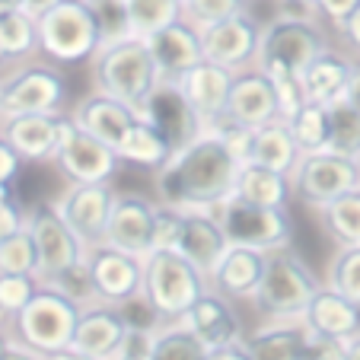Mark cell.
<instances>
[{"label":"cell","mask_w":360,"mask_h":360,"mask_svg":"<svg viewBox=\"0 0 360 360\" xmlns=\"http://www.w3.org/2000/svg\"><path fill=\"white\" fill-rule=\"evenodd\" d=\"M239 169L243 160L230 143L214 131H204L188 147L176 150L163 169H157V198L182 211H214L236 195Z\"/></svg>","instance_id":"obj_1"},{"label":"cell","mask_w":360,"mask_h":360,"mask_svg":"<svg viewBox=\"0 0 360 360\" xmlns=\"http://www.w3.org/2000/svg\"><path fill=\"white\" fill-rule=\"evenodd\" d=\"M93 68V89L105 93L112 99H122L124 105H141L150 99V93L163 83V74L157 68V58L150 51L147 39L131 35V39L102 45L96 58L89 61Z\"/></svg>","instance_id":"obj_2"},{"label":"cell","mask_w":360,"mask_h":360,"mask_svg":"<svg viewBox=\"0 0 360 360\" xmlns=\"http://www.w3.org/2000/svg\"><path fill=\"white\" fill-rule=\"evenodd\" d=\"M319 287L322 281L313 274V268L287 245L268 252L262 284L249 303L265 322H293L303 319L306 306L313 303Z\"/></svg>","instance_id":"obj_3"},{"label":"cell","mask_w":360,"mask_h":360,"mask_svg":"<svg viewBox=\"0 0 360 360\" xmlns=\"http://www.w3.org/2000/svg\"><path fill=\"white\" fill-rule=\"evenodd\" d=\"M328 48L322 26L309 13H281L262 26L259 61L271 80L278 77H303V70Z\"/></svg>","instance_id":"obj_4"},{"label":"cell","mask_w":360,"mask_h":360,"mask_svg":"<svg viewBox=\"0 0 360 360\" xmlns=\"http://www.w3.org/2000/svg\"><path fill=\"white\" fill-rule=\"evenodd\" d=\"M80 303L61 293L58 287L41 284L39 293L10 319V335L39 354H55L74 345Z\"/></svg>","instance_id":"obj_5"},{"label":"cell","mask_w":360,"mask_h":360,"mask_svg":"<svg viewBox=\"0 0 360 360\" xmlns=\"http://www.w3.org/2000/svg\"><path fill=\"white\" fill-rule=\"evenodd\" d=\"M102 39L89 0H61L39 16V51L51 64H86L96 58Z\"/></svg>","instance_id":"obj_6"},{"label":"cell","mask_w":360,"mask_h":360,"mask_svg":"<svg viewBox=\"0 0 360 360\" xmlns=\"http://www.w3.org/2000/svg\"><path fill=\"white\" fill-rule=\"evenodd\" d=\"M207 287L211 281L176 249H153L143 259V297L157 306L166 322L182 319Z\"/></svg>","instance_id":"obj_7"},{"label":"cell","mask_w":360,"mask_h":360,"mask_svg":"<svg viewBox=\"0 0 360 360\" xmlns=\"http://www.w3.org/2000/svg\"><path fill=\"white\" fill-rule=\"evenodd\" d=\"M230 245H249L259 252L287 249L293 243V217L287 207H265L243 198H226L214 207Z\"/></svg>","instance_id":"obj_8"},{"label":"cell","mask_w":360,"mask_h":360,"mask_svg":"<svg viewBox=\"0 0 360 360\" xmlns=\"http://www.w3.org/2000/svg\"><path fill=\"white\" fill-rule=\"evenodd\" d=\"M68 80L55 64H20L0 77V122L35 112H64Z\"/></svg>","instance_id":"obj_9"},{"label":"cell","mask_w":360,"mask_h":360,"mask_svg":"<svg viewBox=\"0 0 360 360\" xmlns=\"http://www.w3.org/2000/svg\"><path fill=\"white\" fill-rule=\"evenodd\" d=\"M26 230L35 239V252H39V281L48 284L61 271L80 265L86 259V245L80 243L68 220L61 217L55 201H39L35 207L26 211Z\"/></svg>","instance_id":"obj_10"},{"label":"cell","mask_w":360,"mask_h":360,"mask_svg":"<svg viewBox=\"0 0 360 360\" xmlns=\"http://www.w3.org/2000/svg\"><path fill=\"white\" fill-rule=\"evenodd\" d=\"M293 195L303 204L322 211L335 198L360 188V163L347 153L319 150V153H303L293 169Z\"/></svg>","instance_id":"obj_11"},{"label":"cell","mask_w":360,"mask_h":360,"mask_svg":"<svg viewBox=\"0 0 360 360\" xmlns=\"http://www.w3.org/2000/svg\"><path fill=\"white\" fill-rule=\"evenodd\" d=\"M55 166L70 185H93V182H112L122 169L118 150L102 143L89 131H83L74 118H64V137L58 147Z\"/></svg>","instance_id":"obj_12"},{"label":"cell","mask_w":360,"mask_h":360,"mask_svg":"<svg viewBox=\"0 0 360 360\" xmlns=\"http://www.w3.org/2000/svg\"><path fill=\"white\" fill-rule=\"evenodd\" d=\"M118 191L112 188V182H93V185H70L55 198L61 217L68 220V226L80 236V243L86 249L105 243V230H109L112 204H115Z\"/></svg>","instance_id":"obj_13"},{"label":"cell","mask_w":360,"mask_h":360,"mask_svg":"<svg viewBox=\"0 0 360 360\" xmlns=\"http://www.w3.org/2000/svg\"><path fill=\"white\" fill-rule=\"evenodd\" d=\"M204 58L230 70H249L259 61L262 45V22L252 13H239L230 20H220L214 26L201 29Z\"/></svg>","instance_id":"obj_14"},{"label":"cell","mask_w":360,"mask_h":360,"mask_svg":"<svg viewBox=\"0 0 360 360\" xmlns=\"http://www.w3.org/2000/svg\"><path fill=\"white\" fill-rule=\"evenodd\" d=\"M141 118H147L169 141L172 153L188 147L191 141H198L204 134V118L191 109V102L185 99L176 80H163L150 93V99L141 105Z\"/></svg>","instance_id":"obj_15"},{"label":"cell","mask_w":360,"mask_h":360,"mask_svg":"<svg viewBox=\"0 0 360 360\" xmlns=\"http://www.w3.org/2000/svg\"><path fill=\"white\" fill-rule=\"evenodd\" d=\"M89 271H93L96 297L102 303H128L131 297L143 293V259L122 252L109 243H99L86 252Z\"/></svg>","instance_id":"obj_16"},{"label":"cell","mask_w":360,"mask_h":360,"mask_svg":"<svg viewBox=\"0 0 360 360\" xmlns=\"http://www.w3.org/2000/svg\"><path fill=\"white\" fill-rule=\"evenodd\" d=\"M153 224H157V201H150L137 191H118L115 204H112L105 243L147 259L153 252Z\"/></svg>","instance_id":"obj_17"},{"label":"cell","mask_w":360,"mask_h":360,"mask_svg":"<svg viewBox=\"0 0 360 360\" xmlns=\"http://www.w3.org/2000/svg\"><path fill=\"white\" fill-rule=\"evenodd\" d=\"M128 319H124L122 306L115 303H93L80 309V319H77V332H74V345L77 351L89 354V357L99 360H118L122 357V347L128 341Z\"/></svg>","instance_id":"obj_18"},{"label":"cell","mask_w":360,"mask_h":360,"mask_svg":"<svg viewBox=\"0 0 360 360\" xmlns=\"http://www.w3.org/2000/svg\"><path fill=\"white\" fill-rule=\"evenodd\" d=\"M64 112H35L13 115L0 122V134L7 137L22 157V163H55L64 137Z\"/></svg>","instance_id":"obj_19"},{"label":"cell","mask_w":360,"mask_h":360,"mask_svg":"<svg viewBox=\"0 0 360 360\" xmlns=\"http://www.w3.org/2000/svg\"><path fill=\"white\" fill-rule=\"evenodd\" d=\"M220 118H230V122L243 124V128H262V124L281 118V102H278L274 80L262 68L239 70L230 89L226 112Z\"/></svg>","instance_id":"obj_20"},{"label":"cell","mask_w":360,"mask_h":360,"mask_svg":"<svg viewBox=\"0 0 360 360\" xmlns=\"http://www.w3.org/2000/svg\"><path fill=\"white\" fill-rule=\"evenodd\" d=\"M182 322L204 345L211 347V351L239 345V341L245 338L243 319H239L236 309H233V300L224 297L220 290H214V287H207V290L198 297V303L182 316Z\"/></svg>","instance_id":"obj_21"},{"label":"cell","mask_w":360,"mask_h":360,"mask_svg":"<svg viewBox=\"0 0 360 360\" xmlns=\"http://www.w3.org/2000/svg\"><path fill=\"white\" fill-rule=\"evenodd\" d=\"M70 118H74L83 131L99 137L102 143H109V147L118 150L124 143V137L131 134V128L141 122V112H137L134 105H124L122 99H112V96L93 89V93L83 96L74 105Z\"/></svg>","instance_id":"obj_22"},{"label":"cell","mask_w":360,"mask_h":360,"mask_svg":"<svg viewBox=\"0 0 360 360\" xmlns=\"http://www.w3.org/2000/svg\"><path fill=\"white\" fill-rule=\"evenodd\" d=\"M249 360H316L319 341L306 328L303 319L268 322L243 338Z\"/></svg>","instance_id":"obj_23"},{"label":"cell","mask_w":360,"mask_h":360,"mask_svg":"<svg viewBox=\"0 0 360 360\" xmlns=\"http://www.w3.org/2000/svg\"><path fill=\"white\" fill-rule=\"evenodd\" d=\"M306 328L313 332L316 341H338L347 345L351 338L360 335V306L351 303L345 293H338L335 287L322 284L316 290L313 303L306 306L303 313Z\"/></svg>","instance_id":"obj_24"},{"label":"cell","mask_w":360,"mask_h":360,"mask_svg":"<svg viewBox=\"0 0 360 360\" xmlns=\"http://www.w3.org/2000/svg\"><path fill=\"white\" fill-rule=\"evenodd\" d=\"M147 45L157 58V68L163 74V80H179L182 74H188L195 64L204 61V41L201 29L191 26L188 20H176L166 29L147 35Z\"/></svg>","instance_id":"obj_25"},{"label":"cell","mask_w":360,"mask_h":360,"mask_svg":"<svg viewBox=\"0 0 360 360\" xmlns=\"http://www.w3.org/2000/svg\"><path fill=\"white\" fill-rule=\"evenodd\" d=\"M233 80H236V70L220 68V64H214V61L204 58V61L195 64L188 74L179 77L176 83L185 93V99L191 102V109L204 118V128H207V124L217 122V118L226 112Z\"/></svg>","instance_id":"obj_26"},{"label":"cell","mask_w":360,"mask_h":360,"mask_svg":"<svg viewBox=\"0 0 360 360\" xmlns=\"http://www.w3.org/2000/svg\"><path fill=\"white\" fill-rule=\"evenodd\" d=\"M230 239H226L224 226H220L214 211H185V230L179 239V249L204 278L211 281V274L217 271V265L224 262Z\"/></svg>","instance_id":"obj_27"},{"label":"cell","mask_w":360,"mask_h":360,"mask_svg":"<svg viewBox=\"0 0 360 360\" xmlns=\"http://www.w3.org/2000/svg\"><path fill=\"white\" fill-rule=\"evenodd\" d=\"M265 262L268 252L249 249V245H230L217 271L211 274V287L230 300H252L262 284V274H265Z\"/></svg>","instance_id":"obj_28"},{"label":"cell","mask_w":360,"mask_h":360,"mask_svg":"<svg viewBox=\"0 0 360 360\" xmlns=\"http://www.w3.org/2000/svg\"><path fill=\"white\" fill-rule=\"evenodd\" d=\"M300 157H303V150H300L287 118H274V122L262 124V128H252L245 163H259V166H268V169L293 176Z\"/></svg>","instance_id":"obj_29"},{"label":"cell","mask_w":360,"mask_h":360,"mask_svg":"<svg viewBox=\"0 0 360 360\" xmlns=\"http://www.w3.org/2000/svg\"><path fill=\"white\" fill-rule=\"evenodd\" d=\"M354 61L332 48H326L309 68L303 70V89L309 102H322V105H338L345 102L347 83H351Z\"/></svg>","instance_id":"obj_30"},{"label":"cell","mask_w":360,"mask_h":360,"mask_svg":"<svg viewBox=\"0 0 360 360\" xmlns=\"http://www.w3.org/2000/svg\"><path fill=\"white\" fill-rule=\"evenodd\" d=\"M236 198L265 207H287V201L293 198V179L259 163H243L236 179Z\"/></svg>","instance_id":"obj_31"},{"label":"cell","mask_w":360,"mask_h":360,"mask_svg":"<svg viewBox=\"0 0 360 360\" xmlns=\"http://www.w3.org/2000/svg\"><path fill=\"white\" fill-rule=\"evenodd\" d=\"M118 157H122V163H128V166L157 172V169H163L166 160L172 157V147L147 118H141V122L131 128V134L124 137V143L118 147Z\"/></svg>","instance_id":"obj_32"},{"label":"cell","mask_w":360,"mask_h":360,"mask_svg":"<svg viewBox=\"0 0 360 360\" xmlns=\"http://www.w3.org/2000/svg\"><path fill=\"white\" fill-rule=\"evenodd\" d=\"M39 51V20L26 10L0 13V58L4 64H22Z\"/></svg>","instance_id":"obj_33"},{"label":"cell","mask_w":360,"mask_h":360,"mask_svg":"<svg viewBox=\"0 0 360 360\" xmlns=\"http://www.w3.org/2000/svg\"><path fill=\"white\" fill-rule=\"evenodd\" d=\"M287 124H290V131L303 153H319V150L332 147V105L306 99L303 105L287 118Z\"/></svg>","instance_id":"obj_34"},{"label":"cell","mask_w":360,"mask_h":360,"mask_svg":"<svg viewBox=\"0 0 360 360\" xmlns=\"http://www.w3.org/2000/svg\"><path fill=\"white\" fill-rule=\"evenodd\" d=\"M147 360H211V347L179 319V322H166L153 335Z\"/></svg>","instance_id":"obj_35"},{"label":"cell","mask_w":360,"mask_h":360,"mask_svg":"<svg viewBox=\"0 0 360 360\" xmlns=\"http://www.w3.org/2000/svg\"><path fill=\"white\" fill-rule=\"evenodd\" d=\"M322 226L338 245H360V188L322 207Z\"/></svg>","instance_id":"obj_36"},{"label":"cell","mask_w":360,"mask_h":360,"mask_svg":"<svg viewBox=\"0 0 360 360\" xmlns=\"http://www.w3.org/2000/svg\"><path fill=\"white\" fill-rule=\"evenodd\" d=\"M128 13L134 35L147 39V35L166 29L169 22L185 16V0H128Z\"/></svg>","instance_id":"obj_37"},{"label":"cell","mask_w":360,"mask_h":360,"mask_svg":"<svg viewBox=\"0 0 360 360\" xmlns=\"http://www.w3.org/2000/svg\"><path fill=\"white\" fill-rule=\"evenodd\" d=\"M326 284L360 306V245H338L335 259L328 262Z\"/></svg>","instance_id":"obj_38"},{"label":"cell","mask_w":360,"mask_h":360,"mask_svg":"<svg viewBox=\"0 0 360 360\" xmlns=\"http://www.w3.org/2000/svg\"><path fill=\"white\" fill-rule=\"evenodd\" d=\"M0 274H35L39 278V252L26 226L0 243Z\"/></svg>","instance_id":"obj_39"},{"label":"cell","mask_w":360,"mask_h":360,"mask_svg":"<svg viewBox=\"0 0 360 360\" xmlns=\"http://www.w3.org/2000/svg\"><path fill=\"white\" fill-rule=\"evenodd\" d=\"M89 7H93V13H96V26H99L102 45H112V41H122V39L134 35L128 0H89Z\"/></svg>","instance_id":"obj_40"},{"label":"cell","mask_w":360,"mask_h":360,"mask_svg":"<svg viewBox=\"0 0 360 360\" xmlns=\"http://www.w3.org/2000/svg\"><path fill=\"white\" fill-rule=\"evenodd\" d=\"M328 150L360 157V112L347 102L332 105V147Z\"/></svg>","instance_id":"obj_41"},{"label":"cell","mask_w":360,"mask_h":360,"mask_svg":"<svg viewBox=\"0 0 360 360\" xmlns=\"http://www.w3.org/2000/svg\"><path fill=\"white\" fill-rule=\"evenodd\" d=\"M39 287L41 281L35 274H0V316L10 322L39 293Z\"/></svg>","instance_id":"obj_42"},{"label":"cell","mask_w":360,"mask_h":360,"mask_svg":"<svg viewBox=\"0 0 360 360\" xmlns=\"http://www.w3.org/2000/svg\"><path fill=\"white\" fill-rule=\"evenodd\" d=\"M239 13H249V0H185V20L198 29H207Z\"/></svg>","instance_id":"obj_43"},{"label":"cell","mask_w":360,"mask_h":360,"mask_svg":"<svg viewBox=\"0 0 360 360\" xmlns=\"http://www.w3.org/2000/svg\"><path fill=\"white\" fill-rule=\"evenodd\" d=\"M51 287H58L61 293H68L74 303L80 306H93L99 303V297H96V284H93V271H89V262L83 259L80 265L68 268V271H61L55 281H48Z\"/></svg>","instance_id":"obj_44"},{"label":"cell","mask_w":360,"mask_h":360,"mask_svg":"<svg viewBox=\"0 0 360 360\" xmlns=\"http://www.w3.org/2000/svg\"><path fill=\"white\" fill-rule=\"evenodd\" d=\"M185 230V211L157 201V224H153V249H179Z\"/></svg>","instance_id":"obj_45"},{"label":"cell","mask_w":360,"mask_h":360,"mask_svg":"<svg viewBox=\"0 0 360 360\" xmlns=\"http://www.w3.org/2000/svg\"><path fill=\"white\" fill-rule=\"evenodd\" d=\"M122 313H124V319H128V328H134V332L157 335L160 328L166 326V319L160 316V309L150 303L143 293H137V297H131L128 303H122Z\"/></svg>","instance_id":"obj_46"},{"label":"cell","mask_w":360,"mask_h":360,"mask_svg":"<svg viewBox=\"0 0 360 360\" xmlns=\"http://www.w3.org/2000/svg\"><path fill=\"white\" fill-rule=\"evenodd\" d=\"M357 7H360V0H316V10H313V13L319 16V20L332 22V26L338 29L341 22H345Z\"/></svg>","instance_id":"obj_47"},{"label":"cell","mask_w":360,"mask_h":360,"mask_svg":"<svg viewBox=\"0 0 360 360\" xmlns=\"http://www.w3.org/2000/svg\"><path fill=\"white\" fill-rule=\"evenodd\" d=\"M26 226V211L16 201H0V243Z\"/></svg>","instance_id":"obj_48"},{"label":"cell","mask_w":360,"mask_h":360,"mask_svg":"<svg viewBox=\"0 0 360 360\" xmlns=\"http://www.w3.org/2000/svg\"><path fill=\"white\" fill-rule=\"evenodd\" d=\"M22 169V157L16 153V147L7 141V137L0 134V179L4 182H13Z\"/></svg>","instance_id":"obj_49"},{"label":"cell","mask_w":360,"mask_h":360,"mask_svg":"<svg viewBox=\"0 0 360 360\" xmlns=\"http://www.w3.org/2000/svg\"><path fill=\"white\" fill-rule=\"evenodd\" d=\"M0 360H45V354L26 347L22 341H16L10 332L0 335Z\"/></svg>","instance_id":"obj_50"},{"label":"cell","mask_w":360,"mask_h":360,"mask_svg":"<svg viewBox=\"0 0 360 360\" xmlns=\"http://www.w3.org/2000/svg\"><path fill=\"white\" fill-rule=\"evenodd\" d=\"M338 32H341V39L347 41V45L354 48V51H360V7L354 10L351 16H347L345 22L338 26Z\"/></svg>","instance_id":"obj_51"},{"label":"cell","mask_w":360,"mask_h":360,"mask_svg":"<svg viewBox=\"0 0 360 360\" xmlns=\"http://www.w3.org/2000/svg\"><path fill=\"white\" fill-rule=\"evenodd\" d=\"M345 102H347V105H354V109L360 112V61H354V70H351V83H347Z\"/></svg>","instance_id":"obj_52"},{"label":"cell","mask_w":360,"mask_h":360,"mask_svg":"<svg viewBox=\"0 0 360 360\" xmlns=\"http://www.w3.org/2000/svg\"><path fill=\"white\" fill-rule=\"evenodd\" d=\"M211 360H249V354H245L243 341H239V345L217 347V351H211Z\"/></svg>","instance_id":"obj_53"},{"label":"cell","mask_w":360,"mask_h":360,"mask_svg":"<svg viewBox=\"0 0 360 360\" xmlns=\"http://www.w3.org/2000/svg\"><path fill=\"white\" fill-rule=\"evenodd\" d=\"M58 4H61V0H22V10H26V13H32L35 20H39V16H45L48 10L58 7Z\"/></svg>","instance_id":"obj_54"},{"label":"cell","mask_w":360,"mask_h":360,"mask_svg":"<svg viewBox=\"0 0 360 360\" xmlns=\"http://www.w3.org/2000/svg\"><path fill=\"white\" fill-rule=\"evenodd\" d=\"M45 360H99V357H89V354L77 351V347H64V351H55V354H45Z\"/></svg>","instance_id":"obj_55"},{"label":"cell","mask_w":360,"mask_h":360,"mask_svg":"<svg viewBox=\"0 0 360 360\" xmlns=\"http://www.w3.org/2000/svg\"><path fill=\"white\" fill-rule=\"evenodd\" d=\"M284 7H290V13H313L316 0H281Z\"/></svg>","instance_id":"obj_56"},{"label":"cell","mask_w":360,"mask_h":360,"mask_svg":"<svg viewBox=\"0 0 360 360\" xmlns=\"http://www.w3.org/2000/svg\"><path fill=\"white\" fill-rule=\"evenodd\" d=\"M341 360H360V335L345 345V354H341Z\"/></svg>","instance_id":"obj_57"},{"label":"cell","mask_w":360,"mask_h":360,"mask_svg":"<svg viewBox=\"0 0 360 360\" xmlns=\"http://www.w3.org/2000/svg\"><path fill=\"white\" fill-rule=\"evenodd\" d=\"M0 201H13V182L0 179Z\"/></svg>","instance_id":"obj_58"},{"label":"cell","mask_w":360,"mask_h":360,"mask_svg":"<svg viewBox=\"0 0 360 360\" xmlns=\"http://www.w3.org/2000/svg\"><path fill=\"white\" fill-rule=\"evenodd\" d=\"M10 10H22V0H0V13H10Z\"/></svg>","instance_id":"obj_59"},{"label":"cell","mask_w":360,"mask_h":360,"mask_svg":"<svg viewBox=\"0 0 360 360\" xmlns=\"http://www.w3.org/2000/svg\"><path fill=\"white\" fill-rule=\"evenodd\" d=\"M118 360H147V357H134V354H122Z\"/></svg>","instance_id":"obj_60"},{"label":"cell","mask_w":360,"mask_h":360,"mask_svg":"<svg viewBox=\"0 0 360 360\" xmlns=\"http://www.w3.org/2000/svg\"><path fill=\"white\" fill-rule=\"evenodd\" d=\"M4 322H7V319H4V316H0V335H4Z\"/></svg>","instance_id":"obj_61"},{"label":"cell","mask_w":360,"mask_h":360,"mask_svg":"<svg viewBox=\"0 0 360 360\" xmlns=\"http://www.w3.org/2000/svg\"><path fill=\"white\" fill-rule=\"evenodd\" d=\"M0 68H4V58H0Z\"/></svg>","instance_id":"obj_62"}]
</instances>
